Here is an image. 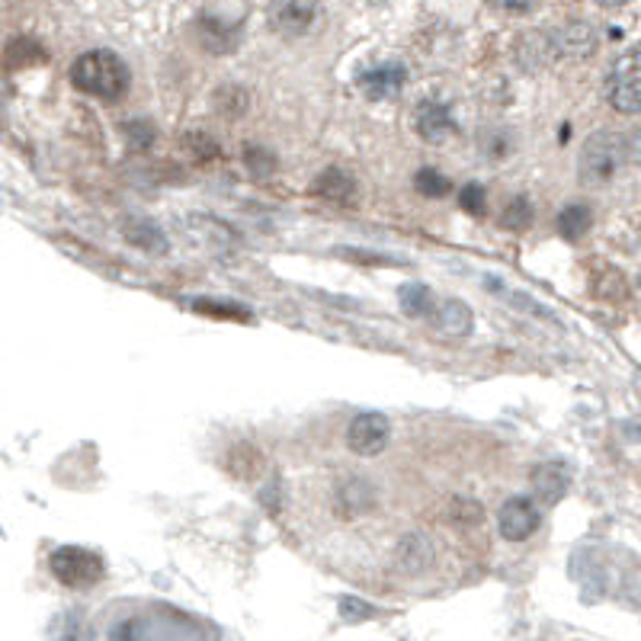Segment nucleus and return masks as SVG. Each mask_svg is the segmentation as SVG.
I'll use <instances>...</instances> for the list:
<instances>
[{
    "mask_svg": "<svg viewBox=\"0 0 641 641\" xmlns=\"http://www.w3.org/2000/svg\"><path fill=\"white\" fill-rule=\"evenodd\" d=\"M600 273H603V279L596 276V279H593V289H590V292H593V295H600V299H609V302H622V299L629 295V292H626V289H629L626 276H622L619 269H613V267H603Z\"/></svg>",
    "mask_w": 641,
    "mask_h": 641,
    "instance_id": "obj_21",
    "label": "nucleus"
},
{
    "mask_svg": "<svg viewBox=\"0 0 641 641\" xmlns=\"http://www.w3.org/2000/svg\"><path fill=\"white\" fill-rule=\"evenodd\" d=\"M186 231H190L193 241L203 244L209 254H225V251H231V247H234V238H238L225 221H218L213 215H190V218H186Z\"/></svg>",
    "mask_w": 641,
    "mask_h": 641,
    "instance_id": "obj_11",
    "label": "nucleus"
},
{
    "mask_svg": "<svg viewBox=\"0 0 641 641\" xmlns=\"http://www.w3.org/2000/svg\"><path fill=\"white\" fill-rule=\"evenodd\" d=\"M462 206H465V213L484 215V206H487V193H484V186H481V183H469V186L462 190Z\"/></svg>",
    "mask_w": 641,
    "mask_h": 641,
    "instance_id": "obj_29",
    "label": "nucleus"
},
{
    "mask_svg": "<svg viewBox=\"0 0 641 641\" xmlns=\"http://www.w3.org/2000/svg\"><path fill=\"white\" fill-rule=\"evenodd\" d=\"M395 561H398V568H401V571H408V575H418V571L430 568V561H433V545H430L427 535H421V533L404 535V539L398 542Z\"/></svg>",
    "mask_w": 641,
    "mask_h": 641,
    "instance_id": "obj_16",
    "label": "nucleus"
},
{
    "mask_svg": "<svg viewBox=\"0 0 641 641\" xmlns=\"http://www.w3.org/2000/svg\"><path fill=\"white\" fill-rule=\"evenodd\" d=\"M414 186H418L424 196H430V199H436V196H446V193H449V180H446L439 170H433V167H424V170L414 177Z\"/></svg>",
    "mask_w": 641,
    "mask_h": 641,
    "instance_id": "obj_27",
    "label": "nucleus"
},
{
    "mask_svg": "<svg viewBox=\"0 0 641 641\" xmlns=\"http://www.w3.org/2000/svg\"><path fill=\"white\" fill-rule=\"evenodd\" d=\"M122 238H125L132 247L145 251V254H167V251H170L167 234L160 231L152 218H125V221H122Z\"/></svg>",
    "mask_w": 641,
    "mask_h": 641,
    "instance_id": "obj_14",
    "label": "nucleus"
},
{
    "mask_svg": "<svg viewBox=\"0 0 641 641\" xmlns=\"http://www.w3.org/2000/svg\"><path fill=\"white\" fill-rule=\"evenodd\" d=\"M436 324H439V330L449 334V337H465V334L472 330V309H469L465 302H459V299H449V302L439 305Z\"/></svg>",
    "mask_w": 641,
    "mask_h": 641,
    "instance_id": "obj_19",
    "label": "nucleus"
},
{
    "mask_svg": "<svg viewBox=\"0 0 641 641\" xmlns=\"http://www.w3.org/2000/svg\"><path fill=\"white\" fill-rule=\"evenodd\" d=\"M404 84H408V68L401 61H382L360 74V90L370 100H391L404 90Z\"/></svg>",
    "mask_w": 641,
    "mask_h": 641,
    "instance_id": "obj_8",
    "label": "nucleus"
},
{
    "mask_svg": "<svg viewBox=\"0 0 641 641\" xmlns=\"http://www.w3.org/2000/svg\"><path fill=\"white\" fill-rule=\"evenodd\" d=\"M500 225L510 228V231H527L533 225V206L527 199H513L507 203V209L500 215Z\"/></svg>",
    "mask_w": 641,
    "mask_h": 641,
    "instance_id": "obj_25",
    "label": "nucleus"
},
{
    "mask_svg": "<svg viewBox=\"0 0 641 641\" xmlns=\"http://www.w3.org/2000/svg\"><path fill=\"white\" fill-rule=\"evenodd\" d=\"M568 484H571V479H568V469L561 462H542V465H535L533 491L545 507L558 504L568 494Z\"/></svg>",
    "mask_w": 641,
    "mask_h": 641,
    "instance_id": "obj_15",
    "label": "nucleus"
},
{
    "mask_svg": "<svg viewBox=\"0 0 641 641\" xmlns=\"http://www.w3.org/2000/svg\"><path fill=\"white\" fill-rule=\"evenodd\" d=\"M312 190L318 193L324 203H334V206H353L356 203V180L343 167L320 170Z\"/></svg>",
    "mask_w": 641,
    "mask_h": 641,
    "instance_id": "obj_13",
    "label": "nucleus"
},
{
    "mask_svg": "<svg viewBox=\"0 0 641 641\" xmlns=\"http://www.w3.org/2000/svg\"><path fill=\"white\" fill-rule=\"evenodd\" d=\"M491 3L500 7V10H507V13H530L542 0H491Z\"/></svg>",
    "mask_w": 641,
    "mask_h": 641,
    "instance_id": "obj_31",
    "label": "nucleus"
},
{
    "mask_svg": "<svg viewBox=\"0 0 641 641\" xmlns=\"http://www.w3.org/2000/svg\"><path fill=\"white\" fill-rule=\"evenodd\" d=\"M199 29H203V43H206V46H209V49L218 55H221V49H218V39H225V49H231V46L238 43V29H231V26H221V23H218V20H213V16H209V20H203V26H199Z\"/></svg>",
    "mask_w": 641,
    "mask_h": 641,
    "instance_id": "obj_26",
    "label": "nucleus"
},
{
    "mask_svg": "<svg viewBox=\"0 0 641 641\" xmlns=\"http://www.w3.org/2000/svg\"><path fill=\"white\" fill-rule=\"evenodd\" d=\"M193 309H196V312H206V315H213V318H247L244 309H238V305H221V302H213V299H196Z\"/></svg>",
    "mask_w": 641,
    "mask_h": 641,
    "instance_id": "obj_28",
    "label": "nucleus"
},
{
    "mask_svg": "<svg viewBox=\"0 0 641 641\" xmlns=\"http://www.w3.org/2000/svg\"><path fill=\"white\" fill-rule=\"evenodd\" d=\"M629 142L616 132H596L593 138L584 142L581 158H578V173L581 183L588 186H609L629 164Z\"/></svg>",
    "mask_w": 641,
    "mask_h": 641,
    "instance_id": "obj_2",
    "label": "nucleus"
},
{
    "mask_svg": "<svg viewBox=\"0 0 641 641\" xmlns=\"http://www.w3.org/2000/svg\"><path fill=\"white\" fill-rule=\"evenodd\" d=\"M215 109H218L225 119L244 116V109H247V90H244V87H234V84L221 87V90L215 94Z\"/></svg>",
    "mask_w": 641,
    "mask_h": 641,
    "instance_id": "obj_22",
    "label": "nucleus"
},
{
    "mask_svg": "<svg viewBox=\"0 0 641 641\" xmlns=\"http://www.w3.org/2000/svg\"><path fill=\"white\" fill-rule=\"evenodd\" d=\"M244 158H247V167H251L257 177H267L269 170L276 167V164H273V155L264 152V148H257V145H251V148L244 152Z\"/></svg>",
    "mask_w": 641,
    "mask_h": 641,
    "instance_id": "obj_30",
    "label": "nucleus"
},
{
    "mask_svg": "<svg viewBox=\"0 0 641 641\" xmlns=\"http://www.w3.org/2000/svg\"><path fill=\"white\" fill-rule=\"evenodd\" d=\"M225 465H228V472H231L234 479L251 481L264 472V452H261L257 446H251V443H238V446L228 449Z\"/></svg>",
    "mask_w": 641,
    "mask_h": 641,
    "instance_id": "obj_18",
    "label": "nucleus"
},
{
    "mask_svg": "<svg viewBox=\"0 0 641 641\" xmlns=\"http://www.w3.org/2000/svg\"><path fill=\"white\" fill-rule=\"evenodd\" d=\"M414 129H418V135L430 142V145H439V142H446L452 132H456V119H452V112L446 104H439V100H424L418 112H414Z\"/></svg>",
    "mask_w": 641,
    "mask_h": 641,
    "instance_id": "obj_10",
    "label": "nucleus"
},
{
    "mask_svg": "<svg viewBox=\"0 0 641 641\" xmlns=\"http://www.w3.org/2000/svg\"><path fill=\"white\" fill-rule=\"evenodd\" d=\"M517 58L527 71H539V68H548L558 61V52H555V43H552V33H530L520 39V49H517Z\"/></svg>",
    "mask_w": 641,
    "mask_h": 641,
    "instance_id": "obj_17",
    "label": "nucleus"
},
{
    "mask_svg": "<svg viewBox=\"0 0 641 641\" xmlns=\"http://www.w3.org/2000/svg\"><path fill=\"white\" fill-rule=\"evenodd\" d=\"M129 77L132 74H129L125 61L116 52H107V49L81 55L71 64V84L81 94H90V97H100V100H119L129 90Z\"/></svg>",
    "mask_w": 641,
    "mask_h": 641,
    "instance_id": "obj_1",
    "label": "nucleus"
},
{
    "mask_svg": "<svg viewBox=\"0 0 641 641\" xmlns=\"http://www.w3.org/2000/svg\"><path fill=\"white\" fill-rule=\"evenodd\" d=\"M320 0H273L269 3V26L279 36H305L318 20Z\"/></svg>",
    "mask_w": 641,
    "mask_h": 641,
    "instance_id": "obj_5",
    "label": "nucleus"
},
{
    "mask_svg": "<svg viewBox=\"0 0 641 641\" xmlns=\"http://www.w3.org/2000/svg\"><path fill=\"white\" fill-rule=\"evenodd\" d=\"M46 55L43 49L33 43V39H13L10 46H7V52H3V61H7V68H26V64H33V61H43Z\"/></svg>",
    "mask_w": 641,
    "mask_h": 641,
    "instance_id": "obj_23",
    "label": "nucleus"
},
{
    "mask_svg": "<svg viewBox=\"0 0 641 641\" xmlns=\"http://www.w3.org/2000/svg\"><path fill=\"white\" fill-rule=\"evenodd\" d=\"M49 568H52L55 581H61L64 588L71 590L97 588L107 578L104 558L97 552H90V548H81V545H61V548H55L52 558H49Z\"/></svg>",
    "mask_w": 641,
    "mask_h": 641,
    "instance_id": "obj_3",
    "label": "nucleus"
},
{
    "mask_svg": "<svg viewBox=\"0 0 641 641\" xmlns=\"http://www.w3.org/2000/svg\"><path fill=\"white\" fill-rule=\"evenodd\" d=\"M539 523H542V517L530 497H510L497 513V527L507 542H527L530 535H535Z\"/></svg>",
    "mask_w": 641,
    "mask_h": 641,
    "instance_id": "obj_6",
    "label": "nucleus"
},
{
    "mask_svg": "<svg viewBox=\"0 0 641 641\" xmlns=\"http://www.w3.org/2000/svg\"><path fill=\"white\" fill-rule=\"evenodd\" d=\"M593 228V215H590L588 206L575 203V206H565L561 215H558V231L568 238V241H581Z\"/></svg>",
    "mask_w": 641,
    "mask_h": 641,
    "instance_id": "obj_20",
    "label": "nucleus"
},
{
    "mask_svg": "<svg viewBox=\"0 0 641 641\" xmlns=\"http://www.w3.org/2000/svg\"><path fill=\"white\" fill-rule=\"evenodd\" d=\"M388 436H391L388 421L382 414H375V411L356 414L350 430H347V443H350V449L356 456H378V452H385Z\"/></svg>",
    "mask_w": 641,
    "mask_h": 641,
    "instance_id": "obj_7",
    "label": "nucleus"
},
{
    "mask_svg": "<svg viewBox=\"0 0 641 641\" xmlns=\"http://www.w3.org/2000/svg\"><path fill=\"white\" fill-rule=\"evenodd\" d=\"M606 100L616 112L636 116L641 109V58L639 49L619 55L606 74Z\"/></svg>",
    "mask_w": 641,
    "mask_h": 641,
    "instance_id": "obj_4",
    "label": "nucleus"
},
{
    "mask_svg": "<svg viewBox=\"0 0 641 641\" xmlns=\"http://www.w3.org/2000/svg\"><path fill=\"white\" fill-rule=\"evenodd\" d=\"M190 145L196 148V155H199V158H215V155H218L215 142H209L203 132H193V135H190Z\"/></svg>",
    "mask_w": 641,
    "mask_h": 641,
    "instance_id": "obj_32",
    "label": "nucleus"
},
{
    "mask_svg": "<svg viewBox=\"0 0 641 641\" xmlns=\"http://www.w3.org/2000/svg\"><path fill=\"white\" fill-rule=\"evenodd\" d=\"M401 309L408 315H418V318H427L433 312V295H430L427 286H404L401 289Z\"/></svg>",
    "mask_w": 641,
    "mask_h": 641,
    "instance_id": "obj_24",
    "label": "nucleus"
},
{
    "mask_svg": "<svg viewBox=\"0 0 641 641\" xmlns=\"http://www.w3.org/2000/svg\"><path fill=\"white\" fill-rule=\"evenodd\" d=\"M596 3H603V7H622V3H629V0H596Z\"/></svg>",
    "mask_w": 641,
    "mask_h": 641,
    "instance_id": "obj_33",
    "label": "nucleus"
},
{
    "mask_svg": "<svg viewBox=\"0 0 641 641\" xmlns=\"http://www.w3.org/2000/svg\"><path fill=\"white\" fill-rule=\"evenodd\" d=\"M552 43H555L558 58L584 61L588 55L596 52V33H593V26H588V23H565L561 29L552 33Z\"/></svg>",
    "mask_w": 641,
    "mask_h": 641,
    "instance_id": "obj_12",
    "label": "nucleus"
},
{
    "mask_svg": "<svg viewBox=\"0 0 641 641\" xmlns=\"http://www.w3.org/2000/svg\"><path fill=\"white\" fill-rule=\"evenodd\" d=\"M373 507H375L373 481L350 479L340 484L337 500H334V510H337V517H340V520L353 523V520H360L363 513H370Z\"/></svg>",
    "mask_w": 641,
    "mask_h": 641,
    "instance_id": "obj_9",
    "label": "nucleus"
}]
</instances>
